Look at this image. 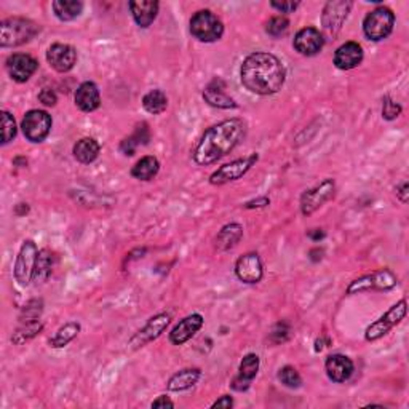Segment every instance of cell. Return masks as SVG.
<instances>
[{
	"label": "cell",
	"mask_w": 409,
	"mask_h": 409,
	"mask_svg": "<svg viewBox=\"0 0 409 409\" xmlns=\"http://www.w3.org/2000/svg\"><path fill=\"white\" fill-rule=\"evenodd\" d=\"M240 78L248 91L259 96H270L282 90L287 80V69L272 53L256 52L245 58Z\"/></svg>",
	"instance_id": "obj_1"
},
{
	"label": "cell",
	"mask_w": 409,
	"mask_h": 409,
	"mask_svg": "<svg viewBox=\"0 0 409 409\" xmlns=\"http://www.w3.org/2000/svg\"><path fill=\"white\" fill-rule=\"evenodd\" d=\"M246 136V123L241 118H229L210 126L200 137L192 157L197 165L206 166L230 154Z\"/></svg>",
	"instance_id": "obj_2"
},
{
	"label": "cell",
	"mask_w": 409,
	"mask_h": 409,
	"mask_svg": "<svg viewBox=\"0 0 409 409\" xmlns=\"http://www.w3.org/2000/svg\"><path fill=\"white\" fill-rule=\"evenodd\" d=\"M38 32H41V26L32 19L23 16L7 18L0 24V47H21L31 42Z\"/></svg>",
	"instance_id": "obj_3"
},
{
	"label": "cell",
	"mask_w": 409,
	"mask_h": 409,
	"mask_svg": "<svg viewBox=\"0 0 409 409\" xmlns=\"http://www.w3.org/2000/svg\"><path fill=\"white\" fill-rule=\"evenodd\" d=\"M190 34L199 42H218L224 36V24L211 10H200L190 18Z\"/></svg>",
	"instance_id": "obj_4"
},
{
	"label": "cell",
	"mask_w": 409,
	"mask_h": 409,
	"mask_svg": "<svg viewBox=\"0 0 409 409\" xmlns=\"http://www.w3.org/2000/svg\"><path fill=\"white\" fill-rule=\"evenodd\" d=\"M395 26V13L390 8L381 7L374 8L363 19V32L369 41L381 42L387 38Z\"/></svg>",
	"instance_id": "obj_5"
},
{
	"label": "cell",
	"mask_w": 409,
	"mask_h": 409,
	"mask_svg": "<svg viewBox=\"0 0 409 409\" xmlns=\"http://www.w3.org/2000/svg\"><path fill=\"white\" fill-rule=\"evenodd\" d=\"M406 313H408V300L406 299L398 300V302L393 304L392 307L382 315V317H379L376 322L369 324L366 331H364V339H366L368 342H374L377 341V339L384 338L388 331H390V329L395 328L397 324H400L403 320L406 318Z\"/></svg>",
	"instance_id": "obj_6"
},
{
	"label": "cell",
	"mask_w": 409,
	"mask_h": 409,
	"mask_svg": "<svg viewBox=\"0 0 409 409\" xmlns=\"http://www.w3.org/2000/svg\"><path fill=\"white\" fill-rule=\"evenodd\" d=\"M398 283L397 275L390 269H379L371 274L363 275L349 285L347 294H358L364 291H387L395 288Z\"/></svg>",
	"instance_id": "obj_7"
},
{
	"label": "cell",
	"mask_w": 409,
	"mask_h": 409,
	"mask_svg": "<svg viewBox=\"0 0 409 409\" xmlns=\"http://www.w3.org/2000/svg\"><path fill=\"white\" fill-rule=\"evenodd\" d=\"M352 7L353 3L351 0H329V2L324 5L322 13V26L324 36L334 38L341 32Z\"/></svg>",
	"instance_id": "obj_8"
},
{
	"label": "cell",
	"mask_w": 409,
	"mask_h": 409,
	"mask_svg": "<svg viewBox=\"0 0 409 409\" xmlns=\"http://www.w3.org/2000/svg\"><path fill=\"white\" fill-rule=\"evenodd\" d=\"M38 258V248L34 240H24L14 263L13 274L19 287H27L34 280V270H36Z\"/></svg>",
	"instance_id": "obj_9"
},
{
	"label": "cell",
	"mask_w": 409,
	"mask_h": 409,
	"mask_svg": "<svg viewBox=\"0 0 409 409\" xmlns=\"http://www.w3.org/2000/svg\"><path fill=\"white\" fill-rule=\"evenodd\" d=\"M52 115L47 111L42 109H31L26 112L21 122L23 135L31 142H42L47 140V136L52 131Z\"/></svg>",
	"instance_id": "obj_10"
},
{
	"label": "cell",
	"mask_w": 409,
	"mask_h": 409,
	"mask_svg": "<svg viewBox=\"0 0 409 409\" xmlns=\"http://www.w3.org/2000/svg\"><path fill=\"white\" fill-rule=\"evenodd\" d=\"M258 160L259 155L253 152V154L243 157V159H236L230 162V164H225L210 176V184L224 186L228 184V182L240 179V177H243L256 164H258Z\"/></svg>",
	"instance_id": "obj_11"
},
{
	"label": "cell",
	"mask_w": 409,
	"mask_h": 409,
	"mask_svg": "<svg viewBox=\"0 0 409 409\" xmlns=\"http://www.w3.org/2000/svg\"><path fill=\"white\" fill-rule=\"evenodd\" d=\"M334 192H336L334 179H324L323 182H320L318 186L305 190L302 197H300V213L304 216L313 214L315 211L322 208L327 201L333 199Z\"/></svg>",
	"instance_id": "obj_12"
},
{
	"label": "cell",
	"mask_w": 409,
	"mask_h": 409,
	"mask_svg": "<svg viewBox=\"0 0 409 409\" xmlns=\"http://www.w3.org/2000/svg\"><path fill=\"white\" fill-rule=\"evenodd\" d=\"M171 323V313L162 312L157 313L154 317L149 318V322L144 324V328H141L135 336L130 339V346L133 351H137V349L147 346L155 339H159L162 336V333L168 328V324Z\"/></svg>",
	"instance_id": "obj_13"
},
{
	"label": "cell",
	"mask_w": 409,
	"mask_h": 409,
	"mask_svg": "<svg viewBox=\"0 0 409 409\" xmlns=\"http://www.w3.org/2000/svg\"><path fill=\"white\" fill-rule=\"evenodd\" d=\"M5 67H7V72L12 77V80L16 83H26L36 74L38 63L36 58L27 55V53H14V55H10L7 58Z\"/></svg>",
	"instance_id": "obj_14"
},
{
	"label": "cell",
	"mask_w": 409,
	"mask_h": 409,
	"mask_svg": "<svg viewBox=\"0 0 409 409\" xmlns=\"http://www.w3.org/2000/svg\"><path fill=\"white\" fill-rule=\"evenodd\" d=\"M235 275L240 282L256 285L264 277V265L258 253H246L235 263Z\"/></svg>",
	"instance_id": "obj_15"
},
{
	"label": "cell",
	"mask_w": 409,
	"mask_h": 409,
	"mask_svg": "<svg viewBox=\"0 0 409 409\" xmlns=\"http://www.w3.org/2000/svg\"><path fill=\"white\" fill-rule=\"evenodd\" d=\"M294 50L302 56H315L323 50L324 36L317 27H302L294 36Z\"/></svg>",
	"instance_id": "obj_16"
},
{
	"label": "cell",
	"mask_w": 409,
	"mask_h": 409,
	"mask_svg": "<svg viewBox=\"0 0 409 409\" xmlns=\"http://www.w3.org/2000/svg\"><path fill=\"white\" fill-rule=\"evenodd\" d=\"M47 61L56 72L66 74L77 64V50L67 43H53L47 52Z\"/></svg>",
	"instance_id": "obj_17"
},
{
	"label": "cell",
	"mask_w": 409,
	"mask_h": 409,
	"mask_svg": "<svg viewBox=\"0 0 409 409\" xmlns=\"http://www.w3.org/2000/svg\"><path fill=\"white\" fill-rule=\"evenodd\" d=\"M203 323L205 320L200 313L187 315V317L182 318L181 322H177L176 327L171 329L170 342L173 344V346H182V344L190 341V339L200 331Z\"/></svg>",
	"instance_id": "obj_18"
},
{
	"label": "cell",
	"mask_w": 409,
	"mask_h": 409,
	"mask_svg": "<svg viewBox=\"0 0 409 409\" xmlns=\"http://www.w3.org/2000/svg\"><path fill=\"white\" fill-rule=\"evenodd\" d=\"M363 48L357 42H346L334 52V66L341 71H352L363 63Z\"/></svg>",
	"instance_id": "obj_19"
},
{
	"label": "cell",
	"mask_w": 409,
	"mask_h": 409,
	"mask_svg": "<svg viewBox=\"0 0 409 409\" xmlns=\"http://www.w3.org/2000/svg\"><path fill=\"white\" fill-rule=\"evenodd\" d=\"M324 369H327L328 377L331 379L333 382L344 384L352 377L355 366L352 360L346 357V355L334 353V355H329L327 358V362H324Z\"/></svg>",
	"instance_id": "obj_20"
},
{
	"label": "cell",
	"mask_w": 409,
	"mask_h": 409,
	"mask_svg": "<svg viewBox=\"0 0 409 409\" xmlns=\"http://www.w3.org/2000/svg\"><path fill=\"white\" fill-rule=\"evenodd\" d=\"M203 100L210 106L218 107V109H235L239 107L234 98H230L225 93V83L223 78H214L208 87L203 90Z\"/></svg>",
	"instance_id": "obj_21"
},
{
	"label": "cell",
	"mask_w": 409,
	"mask_h": 409,
	"mask_svg": "<svg viewBox=\"0 0 409 409\" xmlns=\"http://www.w3.org/2000/svg\"><path fill=\"white\" fill-rule=\"evenodd\" d=\"M128 7H130L133 19H135L137 26L146 29L155 21L160 3L157 0H131Z\"/></svg>",
	"instance_id": "obj_22"
},
{
	"label": "cell",
	"mask_w": 409,
	"mask_h": 409,
	"mask_svg": "<svg viewBox=\"0 0 409 409\" xmlns=\"http://www.w3.org/2000/svg\"><path fill=\"white\" fill-rule=\"evenodd\" d=\"M76 106L82 112H93L101 106V96L95 82H83L76 91Z\"/></svg>",
	"instance_id": "obj_23"
},
{
	"label": "cell",
	"mask_w": 409,
	"mask_h": 409,
	"mask_svg": "<svg viewBox=\"0 0 409 409\" xmlns=\"http://www.w3.org/2000/svg\"><path fill=\"white\" fill-rule=\"evenodd\" d=\"M243 239V228L239 223L225 224L223 229L219 230L218 235L214 239V246L218 251H229L235 248L239 245V241Z\"/></svg>",
	"instance_id": "obj_24"
},
{
	"label": "cell",
	"mask_w": 409,
	"mask_h": 409,
	"mask_svg": "<svg viewBox=\"0 0 409 409\" xmlns=\"http://www.w3.org/2000/svg\"><path fill=\"white\" fill-rule=\"evenodd\" d=\"M201 377V371L199 368H186L177 371L176 374L170 377L168 384H166V388L170 392H184L189 390L195 386L197 382L200 381Z\"/></svg>",
	"instance_id": "obj_25"
},
{
	"label": "cell",
	"mask_w": 409,
	"mask_h": 409,
	"mask_svg": "<svg viewBox=\"0 0 409 409\" xmlns=\"http://www.w3.org/2000/svg\"><path fill=\"white\" fill-rule=\"evenodd\" d=\"M101 146L95 137H82L74 144L72 154L76 157L77 162H80L83 165H90L100 157Z\"/></svg>",
	"instance_id": "obj_26"
},
{
	"label": "cell",
	"mask_w": 409,
	"mask_h": 409,
	"mask_svg": "<svg viewBox=\"0 0 409 409\" xmlns=\"http://www.w3.org/2000/svg\"><path fill=\"white\" fill-rule=\"evenodd\" d=\"M149 141H151L149 125H147L146 122H142L136 126V130L131 136L125 137V140L120 142V152L123 155L131 157V155H135L137 147L147 146L149 144Z\"/></svg>",
	"instance_id": "obj_27"
},
{
	"label": "cell",
	"mask_w": 409,
	"mask_h": 409,
	"mask_svg": "<svg viewBox=\"0 0 409 409\" xmlns=\"http://www.w3.org/2000/svg\"><path fill=\"white\" fill-rule=\"evenodd\" d=\"M160 162L154 155H146L137 160L131 168V176L137 181H151L159 175Z\"/></svg>",
	"instance_id": "obj_28"
},
{
	"label": "cell",
	"mask_w": 409,
	"mask_h": 409,
	"mask_svg": "<svg viewBox=\"0 0 409 409\" xmlns=\"http://www.w3.org/2000/svg\"><path fill=\"white\" fill-rule=\"evenodd\" d=\"M53 12H55L59 21H74L80 16L83 12V3L80 0H55L52 3Z\"/></svg>",
	"instance_id": "obj_29"
},
{
	"label": "cell",
	"mask_w": 409,
	"mask_h": 409,
	"mask_svg": "<svg viewBox=\"0 0 409 409\" xmlns=\"http://www.w3.org/2000/svg\"><path fill=\"white\" fill-rule=\"evenodd\" d=\"M78 333H80V323L69 322L58 329L55 336L50 338L48 344H50V347L53 349H63L66 347L67 344H71L74 339L78 336Z\"/></svg>",
	"instance_id": "obj_30"
},
{
	"label": "cell",
	"mask_w": 409,
	"mask_h": 409,
	"mask_svg": "<svg viewBox=\"0 0 409 409\" xmlns=\"http://www.w3.org/2000/svg\"><path fill=\"white\" fill-rule=\"evenodd\" d=\"M53 272V254L50 250L43 248L38 251V258L36 264V270H34V280L37 285L45 283Z\"/></svg>",
	"instance_id": "obj_31"
},
{
	"label": "cell",
	"mask_w": 409,
	"mask_h": 409,
	"mask_svg": "<svg viewBox=\"0 0 409 409\" xmlns=\"http://www.w3.org/2000/svg\"><path fill=\"white\" fill-rule=\"evenodd\" d=\"M142 107H144L149 114L159 115L162 112H165L166 107H168V98H166V95L162 90H151L142 98Z\"/></svg>",
	"instance_id": "obj_32"
},
{
	"label": "cell",
	"mask_w": 409,
	"mask_h": 409,
	"mask_svg": "<svg viewBox=\"0 0 409 409\" xmlns=\"http://www.w3.org/2000/svg\"><path fill=\"white\" fill-rule=\"evenodd\" d=\"M42 329L43 323H41V320L32 323H21V327H19L12 336V341L13 344H16V346H23V344H26L31 341V339L36 338Z\"/></svg>",
	"instance_id": "obj_33"
},
{
	"label": "cell",
	"mask_w": 409,
	"mask_h": 409,
	"mask_svg": "<svg viewBox=\"0 0 409 409\" xmlns=\"http://www.w3.org/2000/svg\"><path fill=\"white\" fill-rule=\"evenodd\" d=\"M261 366V360L256 353H248L245 355L243 360H241L240 368H239V376H241L246 381H253V379L258 376Z\"/></svg>",
	"instance_id": "obj_34"
},
{
	"label": "cell",
	"mask_w": 409,
	"mask_h": 409,
	"mask_svg": "<svg viewBox=\"0 0 409 409\" xmlns=\"http://www.w3.org/2000/svg\"><path fill=\"white\" fill-rule=\"evenodd\" d=\"M42 312H43L42 299H32L31 302H27L26 305H24L23 312H21V315H19V320H21V323L38 322Z\"/></svg>",
	"instance_id": "obj_35"
},
{
	"label": "cell",
	"mask_w": 409,
	"mask_h": 409,
	"mask_svg": "<svg viewBox=\"0 0 409 409\" xmlns=\"http://www.w3.org/2000/svg\"><path fill=\"white\" fill-rule=\"evenodd\" d=\"M0 118H2V144H8L10 141L16 137V122H14V117L8 111L0 112Z\"/></svg>",
	"instance_id": "obj_36"
},
{
	"label": "cell",
	"mask_w": 409,
	"mask_h": 409,
	"mask_svg": "<svg viewBox=\"0 0 409 409\" xmlns=\"http://www.w3.org/2000/svg\"><path fill=\"white\" fill-rule=\"evenodd\" d=\"M288 29H289V19L287 16H274L269 19L267 24H265V32L274 38L285 36V34L288 32Z\"/></svg>",
	"instance_id": "obj_37"
},
{
	"label": "cell",
	"mask_w": 409,
	"mask_h": 409,
	"mask_svg": "<svg viewBox=\"0 0 409 409\" xmlns=\"http://www.w3.org/2000/svg\"><path fill=\"white\" fill-rule=\"evenodd\" d=\"M278 379L285 387L288 388H299L302 386V377L298 373V369L293 366H283L278 371Z\"/></svg>",
	"instance_id": "obj_38"
},
{
	"label": "cell",
	"mask_w": 409,
	"mask_h": 409,
	"mask_svg": "<svg viewBox=\"0 0 409 409\" xmlns=\"http://www.w3.org/2000/svg\"><path fill=\"white\" fill-rule=\"evenodd\" d=\"M289 336H291V328L287 322H278L275 327L272 328V331L269 334V341L278 346V344L287 342Z\"/></svg>",
	"instance_id": "obj_39"
},
{
	"label": "cell",
	"mask_w": 409,
	"mask_h": 409,
	"mask_svg": "<svg viewBox=\"0 0 409 409\" xmlns=\"http://www.w3.org/2000/svg\"><path fill=\"white\" fill-rule=\"evenodd\" d=\"M403 112V107L392 100L390 96H386L382 100V117L386 120H395L397 117H400Z\"/></svg>",
	"instance_id": "obj_40"
},
{
	"label": "cell",
	"mask_w": 409,
	"mask_h": 409,
	"mask_svg": "<svg viewBox=\"0 0 409 409\" xmlns=\"http://www.w3.org/2000/svg\"><path fill=\"white\" fill-rule=\"evenodd\" d=\"M38 101H41L43 106L53 107V106H56L58 96H56V93L52 90V88H43V90L38 93Z\"/></svg>",
	"instance_id": "obj_41"
},
{
	"label": "cell",
	"mask_w": 409,
	"mask_h": 409,
	"mask_svg": "<svg viewBox=\"0 0 409 409\" xmlns=\"http://www.w3.org/2000/svg\"><path fill=\"white\" fill-rule=\"evenodd\" d=\"M299 2H270V7L278 10L280 13H293L299 7Z\"/></svg>",
	"instance_id": "obj_42"
},
{
	"label": "cell",
	"mask_w": 409,
	"mask_h": 409,
	"mask_svg": "<svg viewBox=\"0 0 409 409\" xmlns=\"http://www.w3.org/2000/svg\"><path fill=\"white\" fill-rule=\"evenodd\" d=\"M270 205V199L269 197H258V199L246 201L243 205V208L246 210H256V208H265V206Z\"/></svg>",
	"instance_id": "obj_43"
},
{
	"label": "cell",
	"mask_w": 409,
	"mask_h": 409,
	"mask_svg": "<svg viewBox=\"0 0 409 409\" xmlns=\"http://www.w3.org/2000/svg\"><path fill=\"white\" fill-rule=\"evenodd\" d=\"M250 386H251V381H246V379H243L241 376L234 377L232 384H230V387L236 392H246L250 388Z\"/></svg>",
	"instance_id": "obj_44"
},
{
	"label": "cell",
	"mask_w": 409,
	"mask_h": 409,
	"mask_svg": "<svg viewBox=\"0 0 409 409\" xmlns=\"http://www.w3.org/2000/svg\"><path fill=\"white\" fill-rule=\"evenodd\" d=\"M234 406V398L230 395H223L219 400H216L211 408H224V409H230Z\"/></svg>",
	"instance_id": "obj_45"
},
{
	"label": "cell",
	"mask_w": 409,
	"mask_h": 409,
	"mask_svg": "<svg viewBox=\"0 0 409 409\" xmlns=\"http://www.w3.org/2000/svg\"><path fill=\"white\" fill-rule=\"evenodd\" d=\"M397 197L398 200L401 201V203H408V199H409V186L408 182H401L400 186L397 187Z\"/></svg>",
	"instance_id": "obj_46"
},
{
	"label": "cell",
	"mask_w": 409,
	"mask_h": 409,
	"mask_svg": "<svg viewBox=\"0 0 409 409\" xmlns=\"http://www.w3.org/2000/svg\"><path fill=\"white\" fill-rule=\"evenodd\" d=\"M152 408H175V403L166 395H162L155 401H152Z\"/></svg>",
	"instance_id": "obj_47"
},
{
	"label": "cell",
	"mask_w": 409,
	"mask_h": 409,
	"mask_svg": "<svg viewBox=\"0 0 409 409\" xmlns=\"http://www.w3.org/2000/svg\"><path fill=\"white\" fill-rule=\"evenodd\" d=\"M309 239L310 240H313V241H320V240H323L324 239V232L322 229H312V230H309Z\"/></svg>",
	"instance_id": "obj_48"
},
{
	"label": "cell",
	"mask_w": 409,
	"mask_h": 409,
	"mask_svg": "<svg viewBox=\"0 0 409 409\" xmlns=\"http://www.w3.org/2000/svg\"><path fill=\"white\" fill-rule=\"evenodd\" d=\"M322 258H323V250L315 248V250L310 251V259H312L313 263H317V261H320Z\"/></svg>",
	"instance_id": "obj_49"
},
{
	"label": "cell",
	"mask_w": 409,
	"mask_h": 409,
	"mask_svg": "<svg viewBox=\"0 0 409 409\" xmlns=\"http://www.w3.org/2000/svg\"><path fill=\"white\" fill-rule=\"evenodd\" d=\"M14 213H16L18 216H24L29 213V206L27 203H19L16 205V208H14Z\"/></svg>",
	"instance_id": "obj_50"
},
{
	"label": "cell",
	"mask_w": 409,
	"mask_h": 409,
	"mask_svg": "<svg viewBox=\"0 0 409 409\" xmlns=\"http://www.w3.org/2000/svg\"><path fill=\"white\" fill-rule=\"evenodd\" d=\"M323 347V339H317V342H315V352H322Z\"/></svg>",
	"instance_id": "obj_51"
}]
</instances>
